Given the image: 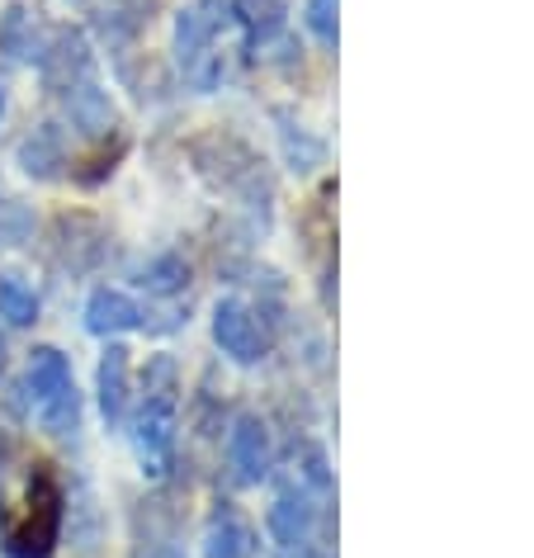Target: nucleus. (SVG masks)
Returning a JSON list of instances; mask_svg holds the SVG:
<instances>
[{
  "label": "nucleus",
  "instance_id": "obj_3",
  "mask_svg": "<svg viewBox=\"0 0 534 558\" xmlns=\"http://www.w3.org/2000/svg\"><path fill=\"white\" fill-rule=\"evenodd\" d=\"M214 337L232 360H260V351H265L260 323L251 317L246 303H236V299H222L214 308Z\"/></svg>",
  "mask_w": 534,
  "mask_h": 558
},
{
  "label": "nucleus",
  "instance_id": "obj_7",
  "mask_svg": "<svg viewBox=\"0 0 534 558\" xmlns=\"http://www.w3.org/2000/svg\"><path fill=\"white\" fill-rule=\"evenodd\" d=\"M123 402H129V351L123 345H109L100 360V408L109 422L123 416Z\"/></svg>",
  "mask_w": 534,
  "mask_h": 558
},
{
  "label": "nucleus",
  "instance_id": "obj_6",
  "mask_svg": "<svg viewBox=\"0 0 534 558\" xmlns=\"http://www.w3.org/2000/svg\"><path fill=\"white\" fill-rule=\"evenodd\" d=\"M232 464L242 473L246 483L265 478V469H270V436H265V426L256 416H246V422H236L232 430Z\"/></svg>",
  "mask_w": 534,
  "mask_h": 558
},
{
  "label": "nucleus",
  "instance_id": "obj_1",
  "mask_svg": "<svg viewBox=\"0 0 534 558\" xmlns=\"http://www.w3.org/2000/svg\"><path fill=\"white\" fill-rule=\"evenodd\" d=\"M29 388L38 402V422L48 430H72L76 426V384H72V365L58 351H34L29 360Z\"/></svg>",
  "mask_w": 534,
  "mask_h": 558
},
{
  "label": "nucleus",
  "instance_id": "obj_5",
  "mask_svg": "<svg viewBox=\"0 0 534 558\" xmlns=\"http://www.w3.org/2000/svg\"><path fill=\"white\" fill-rule=\"evenodd\" d=\"M137 323H143V308H137L129 294H119V289H100V294H90V303H86V327L95 331V337L129 331Z\"/></svg>",
  "mask_w": 534,
  "mask_h": 558
},
{
  "label": "nucleus",
  "instance_id": "obj_10",
  "mask_svg": "<svg viewBox=\"0 0 534 558\" xmlns=\"http://www.w3.org/2000/svg\"><path fill=\"white\" fill-rule=\"evenodd\" d=\"M251 554V530L246 525H218L214 535H208V558H246Z\"/></svg>",
  "mask_w": 534,
  "mask_h": 558
},
{
  "label": "nucleus",
  "instance_id": "obj_12",
  "mask_svg": "<svg viewBox=\"0 0 534 558\" xmlns=\"http://www.w3.org/2000/svg\"><path fill=\"white\" fill-rule=\"evenodd\" d=\"M180 284H185V260H175V256H166L147 270V289H157V294H171Z\"/></svg>",
  "mask_w": 534,
  "mask_h": 558
},
{
  "label": "nucleus",
  "instance_id": "obj_4",
  "mask_svg": "<svg viewBox=\"0 0 534 558\" xmlns=\"http://www.w3.org/2000/svg\"><path fill=\"white\" fill-rule=\"evenodd\" d=\"M222 20H228V5H222V0H199V5L180 10V24H175L180 58H185V62L199 58V52L214 44V34L222 29Z\"/></svg>",
  "mask_w": 534,
  "mask_h": 558
},
{
  "label": "nucleus",
  "instance_id": "obj_8",
  "mask_svg": "<svg viewBox=\"0 0 534 558\" xmlns=\"http://www.w3.org/2000/svg\"><path fill=\"white\" fill-rule=\"evenodd\" d=\"M270 535L284 544V549H293V544L307 539V511H303V501H293V497H279V501H275V511H270Z\"/></svg>",
  "mask_w": 534,
  "mask_h": 558
},
{
  "label": "nucleus",
  "instance_id": "obj_14",
  "mask_svg": "<svg viewBox=\"0 0 534 558\" xmlns=\"http://www.w3.org/2000/svg\"><path fill=\"white\" fill-rule=\"evenodd\" d=\"M0 355H5V345H0Z\"/></svg>",
  "mask_w": 534,
  "mask_h": 558
},
{
  "label": "nucleus",
  "instance_id": "obj_2",
  "mask_svg": "<svg viewBox=\"0 0 534 558\" xmlns=\"http://www.w3.org/2000/svg\"><path fill=\"white\" fill-rule=\"evenodd\" d=\"M133 440H137V459L151 478H161L166 464H171V445H175V408H171V393L157 388L143 412H137V426H133Z\"/></svg>",
  "mask_w": 534,
  "mask_h": 558
},
{
  "label": "nucleus",
  "instance_id": "obj_9",
  "mask_svg": "<svg viewBox=\"0 0 534 558\" xmlns=\"http://www.w3.org/2000/svg\"><path fill=\"white\" fill-rule=\"evenodd\" d=\"M0 317L15 327H29L38 317V299L20 284V279H0Z\"/></svg>",
  "mask_w": 534,
  "mask_h": 558
},
{
  "label": "nucleus",
  "instance_id": "obj_11",
  "mask_svg": "<svg viewBox=\"0 0 534 558\" xmlns=\"http://www.w3.org/2000/svg\"><path fill=\"white\" fill-rule=\"evenodd\" d=\"M242 10H246V24H251V34H275L279 29V15H284V5L279 0H242Z\"/></svg>",
  "mask_w": 534,
  "mask_h": 558
},
{
  "label": "nucleus",
  "instance_id": "obj_13",
  "mask_svg": "<svg viewBox=\"0 0 534 558\" xmlns=\"http://www.w3.org/2000/svg\"><path fill=\"white\" fill-rule=\"evenodd\" d=\"M336 0H307V24H313L317 38H336V20H331Z\"/></svg>",
  "mask_w": 534,
  "mask_h": 558
}]
</instances>
